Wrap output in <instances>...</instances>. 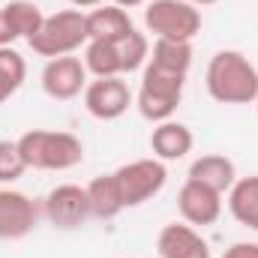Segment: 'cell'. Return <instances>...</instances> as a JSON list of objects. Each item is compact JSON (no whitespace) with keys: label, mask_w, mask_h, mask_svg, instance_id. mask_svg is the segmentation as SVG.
<instances>
[{"label":"cell","mask_w":258,"mask_h":258,"mask_svg":"<svg viewBox=\"0 0 258 258\" xmlns=\"http://www.w3.org/2000/svg\"><path fill=\"white\" fill-rule=\"evenodd\" d=\"M144 27L156 39L192 42L195 33L201 30V12L189 0H147Z\"/></svg>","instance_id":"obj_5"},{"label":"cell","mask_w":258,"mask_h":258,"mask_svg":"<svg viewBox=\"0 0 258 258\" xmlns=\"http://www.w3.org/2000/svg\"><path fill=\"white\" fill-rule=\"evenodd\" d=\"M204 87L219 105H249L258 96V69L240 51H216L204 72Z\"/></svg>","instance_id":"obj_1"},{"label":"cell","mask_w":258,"mask_h":258,"mask_svg":"<svg viewBox=\"0 0 258 258\" xmlns=\"http://www.w3.org/2000/svg\"><path fill=\"white\" fill-rule=\"evenodd\" d=\"M147 63L159 66V69H168V72H177V75H186L189 66H192V42L156 39L153 48H150Z\"/></svg>","instance_id":"obj_19"},{"label":"cell","mask_w":258,"mask_h":258,"mask_svg":"<svg viewBox=\"0 0 258 258\" xmlns=\"http://www.w3.org/2000/svg\"><path fill=\"white\" fill-rule=\"evenodd\" d=\"M114 177L123 195V207H138L162 192V186L168 183V168L162 159L150 156V159H135V162L120 165Z\"/></svg>","instance_id":"obj_6"},{"label":"cell","mask_w":258,"mask_h":258,"mask_svg":"<svg viewBox=\"0 0 258 258\" xmlns=\"http://www.w3.org/2000/svg\"><path fill=\"white\" fill-rule=\"evenodd\" d=\"M228 210L240 225L258 231V174L234 180V186L228 189Z\"/></svg>","instance_id":"obj_17"},{"label":"cell","mask_w":258,"mask_h":258,"mask_svg":"<svg viewBox=\"0 0 258 258\" xmlns=\"http://www.w3.org/2000/svg\"><path fill=\"white\" fill-rule=\"evenodd\" d=\"M192 144H195L192 129L186 126V123H180V120H162V123H156L153 132H150V150L162 162L183 159L192 150Z\"/></svg>","instance_id":"obj_13"},{"label":"cell","mask_w":258,"mask_h":258,"mask_svg":"<svg viewBox=\"0 0 258 258\" xmlns=\"http://www.w3.org/2000/svg\"><path fill=\"white\" fill-rule=\"evenodd\" d=\"M222 258H258V243H234L222 252Z\"/></svg>","instance_id":"obj_24"},{"label":"cell","mask_w":258,"mask_h":258,"mask_svg":"<svg viewBox=\"0 0 258 258\" xmlns=\"http://www.w3.org/2000/svg\"><path fill=\"white\" fill-rule=\"evenodd\" d=\"M114 45H117V57H120V72H123V75L141 69V66L147 63V57H150V42H147V36L138 33V30H132L129 36L117 39Z\"/></svg>","instance_id":"obj_22"},{"label":"cell","mask_w":258,"mask_h":258,"mask_svg":"<svg viewBox=\"0 0 258 258\" xmlns=\"http://www.w3.org/2000/svg\"><path fill=\"white\" fill-rule=\"evenodd\" d=\"M69 3H72V6H75V9H90V6H93V9H96V6H99V3H102V0H69Z\"/></svg>","instance_id":"obj_26"},{"label":"cell","mask_w":258,"mask_h":258,"mask_svg":"<svg viewBox=\"0 0 258 258\" xmlns=\"http://www.w3.org/2000/svg\"><path fill=\"white\" fill-rule=\"evenodd\" d=\"M42 210H45V216H48V222L54 228H63V231L81 228L90 219L87 189L75 186V183H60V186H54L51 192L45 195Z\"/></svg>","instance_id":"obj_8"},{"label":"cell","mask_w":258,"mask_h":258,"mask_svg":"<svg viewBox=\"0 0 258 258\" xmlns=\"http://www.w3.org/2000/svg\"><path fill=\"white\" fill-rule=\"evenodd\" d=\"M183 87H186V75H177V72L159 69L153 63H144L141 84H138V93H135L138 114L144 120H150V123L171 120L180 99H183Z\"/></svg>","instance_id":"obj_3"},{"label":"cell","mask_w":258,"mask_h":258,"mask_svg":"<svg viewBox=\"0 0 258 258\" xmlns=\"http://www.w3.org/2000/svg\"><path fill=\"white\" fill-rule=\"evenodd\" d=\"M111 3H117V6H123V9H132V6H144L147 0H111Z\"/></svg>","instance_id":"obj_27"},{"label":"cell","mask_w":258,"mask_h":258,"mask_svg":"<svg viewBox=\"0 0 258 258\" xmlns=\"http://www.w3.org/2000/svg\"><path fill=\"white\" fill-rule=\"evenodd\" d=\"M39 207L18 189H0V240H21L36 228Z\"/></svg>","instance_id":"obj_10"},{"label":"cell","mask_w":258,"mask_h":258,"mask_svg":"<svg viewBox=\"0 0 258 258\" xmlns=\"http://www.w3.org/2000/svg\"><path fill=\"white\" fill-rule=\"evenodd\" d=\"M87 201H90V216L93 219H114L117 213H123V195L117 186L114 174H99L93 177L87 186Z\"/></svg>","instance_id":"obj_16"},{"label":"cell","mask_w":258,"mask_h":258,"mask_svg":"<svg viewBox=\"0 0 258 258\" xmlns=\"http://www.w3.org/2000/svg\"><path fill=\"white\" fill-rule=\"evenodd\" d=\"M189 180L201 183V186H210V189H216V192L222 195L234 186L237 168L222 153H204V156H198L192 165H189Z\"/></svg>","instance_id":"obj_15"},{"label":"cell","mask_w":258,"mask_h":258,"mask_svg":"<svg viewBox=\"0 0 258 258\" xmlns=\"http://www.w3.org/2000/svg\"><path fill=\"white\" fill-rule=\"evenodd\" d=\"M18 150L24 165L36 171H69L84 159L81 138L60 129H27L18 138Z\"/></svg>","instance_id":"obj_2"},{"label":"cell","mask_w":258,"mask_h":258,"mask_svg":"<svg viewBox=\"0 0 258 258\" xmlns=\"http://www.w3.org/2000/svg\"><path fill=\"white\" fill-rule=\"evenodd\" d=\"M87 12L81 9H60L54 15H45L39 33L30 39V48L39 57H66L75 54L81 45H87Z\"/></svg>","instance_id":"obj_4"},{"label":"cell","mask_w":258,"mask_h":258,"mask_svg":"<svg viewBox=\"0 0 258 258\" xmlns=\"http://www.w3.org/2000/svg\"><path fill=\"white\" fill-rule=\"evenodd\" d=\"M159 258H210L207 240L189 222H168L156 237Z\"/></svg>","instance_id":"obj_12"},{"label":"cell","mask_w":258,"mask_h":258,"mask_svg":"<svg viewBox=\"0 0 258 258\" xmlns=\"http://www.w3.org/2000/svg\"><path fill=\"white\" fill-rule=\"evenodd\" d=\"M87 87V69H84V60L81 57H54L48 60L45 69H42V90L51 96V99H75L78 93H84Z\"/></svg>","instance_id":"obj_9"},{"label":"cell","mask_w":258,"mask_h":258,"mask_svg":"<svg viewBox=\"0 0 258 258\" xmlns=\"http://www.w3.org/2000/svg\"><path fill=\"white\" fill-rule=\"evenodd\" d=\"M135 27H132V18L123 6L117 3H99L93 12H87V36L90 39H105V42H117L129 36Z\"/></svg>","instance_id":"obj_14"},{"label":"cell","mask_w":258,"mask_h":258,"mask_svg":"<svg viewBox=\"0 0 258 258\" xmlns=\"http://www.w3.org/2000/svg\"><path fill=\"white\" fill-rule=\"evenodd\" d=\"M192 6H210V3H216V0H189Z\"/></svg>","instance_id":"obj_28"},{"label":"cell","mask_w":258,"mask_h":258,"mask_svg":"<svg viewBox=\"0 0 258 258\" xmlns=\"http://www.w3.org/2000/svg\"><path fill=\"white\" fill-rule=\"evenodd\" d=\"M177 210H180L183 222H189L192 228L195 225H201V228L213 225L222 216V195L216 189H210V186H201V183L186 177V183L177 192Z\"/></svg>","instance_id":"obj_11"},{"label":"cell","mask_w":258,"mask_h":258,"mask_svg":"<svg viewBox=\"0 0 258 258\" xmlns=\"http://www.w3.org/2000/svg\"><path fill=\"white\" fill-rule=\"evenodd\" d=\"M18 36L12 33V27H9V21H6V12H3V6H0V48H6V45H12Z\"/></svg>","instance_id":"obj_25"},{"label":"cell","mask_w":258,"mask_h":258,"mask_svg":"<svg viewBox=\"0 0 258 258\" xmlns=\"http://www.w3.org/2000/svg\"><path fill=\"white\" fill-rule=\"evenodd\" d=\"M132 105V90L123 81V75L111 78H93L84 87V108L96 120H117Z\"/></svg>","instance_id":"obj_7"},{"label":"cell","mask_w":258,"mask_h":258,"mask_svg":"<svg viewBox=\"0 0 258 258\" xmlns=\"http://www.w3.org/2000/svg\"><path fill=\"white\" fill-rule=\"evenodd\" d=\"M24 78H27V63H24V57H21L12 45L0 48V105H3L9 96L18 93V87L24 84Z\"/></svg>","instance_id":"obj_21"},{"label":"cell","mask_w":258,"mask_h":258,"mask_svg":"<svg viewBox=\"0 0 258 258\" xmlns=\"http://www.w3.org/2000/svg\"><path fill=\"white\" fill-rule=\"evenodd\" d=\"M84 69L93 78L123 75L120 72V57H117V45L105 42V39H87V45H84Z\"/></svg>","instance_id":"obj_20"},{"label":"cell","mask_w":258,"mask_h":258,"mask_svg":"<svg viewBox=\"0 0 258 258\" xmlns=\"http://www.w3.org/2000/svg\"><path fill=\"white\" fill-rule=\"evenodd\" d=\"M3 12H6V21H9L12 33H15L18 39H27V42L39 33V27H42V21H45L42 9H39L33 0H9V3L3 6Z\"/></svg>","instance_id":"obj_18"},{"label":"cell","mask_w":258,"mask_h":258,"mask_svg":"<svg viewBox=\"0 0 258 258\" xmlns=\"http://www.w3.org/2000/svg\"><path fill=\"white\" fill-rule=\"evenodd\" d=\"M255 111H258V96H255Z\"/></svg>","instance_id":"obj_29"},{"label":"cell","mask_w":258,"mask_h":258,"mask_svg":"<svg viewBox=\"0 0 258 258\" xmlns=\"http://www.w3.org/2000/svg\"><path fill=\"white\" fill-rule=\"evenodd\" d=\"M24 171H27V165L21 159L18 141L0 138V183H15Z\"/></svg>","instance_id":"obj_23"}]
</instances>
